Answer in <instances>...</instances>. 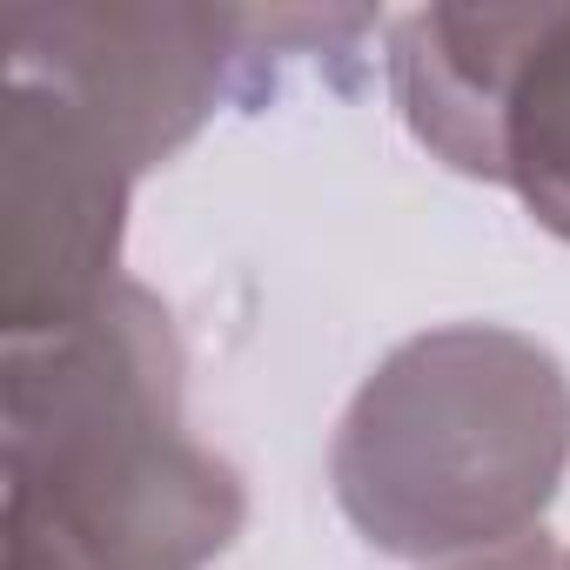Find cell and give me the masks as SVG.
I'll return each mask as SVG.
<instances>
[{"label":"cell","mask_w":570,"mask_h":570,"mask_svg":"<svg viewBox=\"0 0 570 570\" xmlns=\"http://www.w3.org/2000/svg\"><path fill=\"white\" fill-rule=\"evenodd\" d=\"M255 14L242 8H135V0H8L0 48L14 81L75 101L128 175L161 168L208 115Z\"/></svg>","instance_id":"3957f363"},{"label":"cell","mask_w":570,"mask_h":570,"mask_svg":"<svg viewBox=\"0 0 570 570\" xmlns=\"http://www.w3.org/2000/svg\"><path fill=\"white\" fill-rule=\"evenodd\" d=\"M570 470V376L517 330L450 323L396 343L343 410L330 483L390 557L456 563L523 543Z\"/></svg>","instance_id":"7a4b0ae2"},{"label":"cell","mask_w":570,"mask_h":570,"mask_svg":"<svg viewBox=\"0 0 570 570\" xmlns=\"http://www.w3.org/2000/svg\"><path fill=\"white\" fill-rule=\"evenodd\" d=\"M530 14H537V0H517V8L436 0V8H416L390 28L396 108H403L410 135L456 175L490 181V135H497V108L510 95L517 55L530 41Z\"/></svg>","instance_id":"5b68a950"},{"label":"cell","mask_w":570,"mask_h":570,"mask_svg":"<svg viewBox=\"0 0 570 570\" xmlns=\"http://www.w3.org/2000/svg\"><path fill=\"white\" fill-rule=\"evenodd\" d=\"M128 161L41 81L0 95V336H61L121 289Z\"/></svg>","instance_id":"277c9868"},{"label":"cell","mask_w":570,"mask_h":570,"mask_svg":"<svg viewBox=\"0 0 570 570\" xmlns=\"http://www.w3.org/2000/svg\"><path fill=\"white\" fill-rule=\"evenodd\" d=\"M450 570H570V557L537 530L523 543H503V550H483V557H456Z\"/></svg>","instance_id":"52a82bcc"},{"label":"cell","mask_w":570,"mask_h":570,"mask_svg":"<svg viewBox=\"0 0 570 570\" xmlns=\"http://www.w3.org/2000/svg\"><path fill=\"white\" fill-rule=\"evenodd\" d=\"M168 309L121 289L0 350V570H202L242 530V476L181 430Z\"/></svg>","instance_id":"6da1fadb"},{"label":"cell","mask_w":570,"mask_h":570,"mask_svg":"<svg viewBox=\"0 0 570 570\" xmlns=\"http://www.w3.org/2000/svg\"><path fill=\"white\" fill-rule=\"evenodd\" d=\"M490 181H510L523 208L570 242V0H537L530 41L490 135Z\"/></svg>","instance_id":"8992f818"}]
</instances>
